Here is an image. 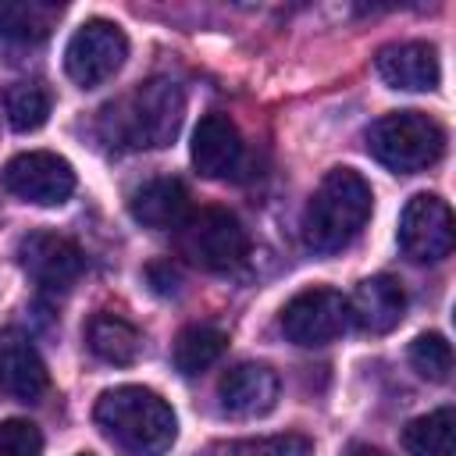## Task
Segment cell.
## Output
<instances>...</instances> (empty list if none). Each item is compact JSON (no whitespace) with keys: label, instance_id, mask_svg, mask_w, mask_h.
I'll list each match as a JSON object with an SVG mask.
<instances>
[{"label":"cell","instance_id":"8992f818","mask_svg":"<svg viewBox=\"0 0 456 456\" xmlns=\"http://www.w3.org/2000/svg\"><path fill=\"white\" fill-rule=\"evenodd\" d=\"M125 57H128V36L107 18H89L86 25L75 28V36L64 46V71L75 86L93 89L114 78Z\"/></svg>","mask_w":456,"mask_h":456},{"label":"cell","instance_id":"44dd1931","mask_svg":"<svg viewBox=\"0 0 456 456\" xmlns=\"http://www.w3.org/2000/svg\"><path fill=\"white\" fill-rule=\"evenodd\" d=\"M50 89L43 82H11L4 93V110L14 132H36L50 118Z\"/></svg>","mask_w":456,"mask_h":456},{"label":"cell","instance_id":"277c9868","mask_svg":"<svg viewBox=\"0 0 456 456\" xmlns=\"http://www.w3.org/2000/svg\"><path fill=\"white\" fill-rule=\"evenodd\" d=\"M367 150L395 175L431 167L445 150V128L424 110H392L367 128Z\"/></svg>","mask_w":456,"mask_h":456},{"label":"cell","instance_id":"5bb4252c","mask_svg":"<svg viewBox=\"0 0 456 456\" xmlns=\"http://www.w3.org/2000/svg\"><path fill=\"white\" fill-rule=\"evenodd\" d=\"M378 75L385 78V86L392 89H406V93H424L435 89L442 78L438 68V53L431 43H392L378 50Z\"/></svg>","mask_w":456,"mask_h":456},{"label":"cell","instance_id":"3957f363","mask_svg":"<svg viewBox=\"0 0 456 456\" xmlns=\"http://www.w3.org/2000/svg\"><path fill=\"white\" fill-rule=\"evenodd\" d=\"M374 207V192L363 175L353 167H335L321 178L314 196L303 207V242L314 253H338L346 249L367 224Z\"/></svg>","mask_w":456,"mask_h":456},{"label":"cell","instance_id":"7c38bea8","mask_svg":"<svg viewBox=\"0 0 456 456\" xmlns=\"http://www.w3.org/2000/svg\"><path fill=\"white\" fill-rule=\"evenodd\" d=\"M192 164L203 178H228L242 164V135L235 121L221 110L200 118L192 132Z\"/></svg>","mask_w":456,"mask_h":456},{"label":"cell","instance_id":"9a60e30c","mask_svg":"<svg viewBox=\"0 0 456 456\" xmlns=\"http://www.w3.org/2000/svg\"><path fill=\"white\" fill-rule=\"evenodd\" d=\"M403 314H406V292L388 274L363 278L356 285V292L349 296V321H356L370 335L392 331L403 321Z\"/></svg>","mask_w":456,"mask_h":456},{"label":"cell","instance_id":"7a4b0ae2","mask_svg":"<svg viewBox=\"0 0 456 456\" xmlns=\"http://www.w3.org/2000/svg\"><path fill=\"white\" fill-rule=\"evenodd\" d=\"M96 424L132 456H164L178 438L175 410L164 395L142 385H118L96 399Z\"/></svg>","mask_w":456,"mask_h":456},{"label":"cell","instance_id":"ba28073f","mask_svg":"<svg viewBox=\"0 0 456 456\" xmlns=\"http://www.w3.org/2000/svg\"><path fill=\"white\" fill-rule=\"evenodd\" d=\"M0 182L11 196L36 207H61L75 192V171L64 157L50 150H28L4 164Z\"/></svg>","mask_w":456,"mask_h":456},{"label":"cell","instance_id":"4fadbf2b","mask_svg":"<svg viewBox=\"0 0 456 456\" xmlns=\"http://www.w3.org/2000/svg\"><path fill=\"white\" fill-rule=\"evenodd\" d=\"M217 395L232 417H264L278 403V374L264 363H239L221 378Z\"/></svg>","mask_w":456,"mask_h":456},{"label":"cell","instance_id":"603a6c76","mask_svg":"<svg viewBox=\"0 0 456 456\" xmlns=\"http://www.w3.org/2000/svg\"><path fill=\"white\" fill-rule=\"evenodd\" d=\"M314 445L306 435H296V431H285V435H267V438H249V442H239L232 449V456H310Z\"/></svg>","mask_w":456,"mask_h":456},{"label":"cell","instance_id":"d4e9b609","mask_svg":"<svg viewBox=\"0 0 456 456\" xmlns=\"http://www.w3.org/2000/svg\"><path fill=\"white\" fill-rule=\"evenodd\" d=\"M146 281H150V289H153L157 296H178V289H182V274L171 267V260L150 264V267H146Z\"/></svg>","mask_w":456,"mask_h":456},{"label":"cell","instance_id":"2e32d148","mask_svg":"<svg viewBox=\"0 0 456 456\" xmlns=\"http://www.w3.org/2000/svg\"><path fill=\"white\" fill-rule=\"evenodd\" d=\"M128 210L146 228H178L189 214V192L178 178H150L132 192Z\"/></svg>","mask_w":456,"mask_h":456},{"label":"cell","instance_id":"8fae6325","mask_svg":"<svg viewBox=\"0 0 456 456\" xmlns=\"http://www.w3.org/2000/svg\"><path fill=\"white\" fill-rule=\"evenodd\" d=\"M0 388L21 403H36L50 388V374L39 349L18 328L0 331Z\"/></svg>","mask_w":456,"mask_h":456},{"label":"cell","instance_id":"d6986e66","mask_svg":"<svg viewBox=\"0 0 456 456\" xmlns=\"http://www.w3.org/2000/svg\"><path fill=\"white\" fill-rule=\"evenodd\" d=\"M403 445L410 456H452L456 449V410L442 406L435 413L413 417L403 428Z\"/></svg>","mask_w":456,"mask_h":456},{"label":"cell","instance_id":"e0dca14e","mask_svg":"<svg viewBox=\"0 0 456 456\" xmlns=\"http://www.w3.org/2000/svg\"><path fill=\"white\" fill-rule=\"evenodd\" d=\"M61 4H50V0H0V39H11V43H43L57 18H61Z\"/></svg>","mask_w":456,"mask_h":456},{"label":"cell","instance_id":"6da1fadb","mask_svg":"<svg viewBox=\"0 0 456 456\" xmlns=\"http://www.w3.org/2000/svg\"><path fill=\"white\" fill-rule=\"evenodd\" d=\"M182 114V86L171 78H150L100 110V135L118 150H160L178 135Z\"/></svg>","mask_w":456,"mask_h":456},{"label":"cell","instance_id":"7402d4cb","mask_svg":"<svg viewBox=\"0 0 456 456\" xmlns=\"http://www.w3.org/2000/svg\"><path fill=\"white\" fill-rule=\"evenodd\" d=\"M410 363L428 381H449V374H452V346L438 331L417 335L410 342Z\"/></svg>","mask_w":456,"mask_h":456},{"label":"cell","instance_id":"cb8c5ba5","mask_svg":"<svg viewBox=\"0 0 456 456\" xmlns=\"http://www.w3.org/2000/svg\"><path fill=\"white\" fill-rule=\"evenodd\" d=\"M0 456H43V435L32 420L11 417L0 424Z\"/></svg>","mask_w":456,"mask_h":456},{"label":"cell","instance_id":"ffe728a7","mask_svg":"<svg viewBox=\"0 0 456 456\" xmlns=\"http://www.w3.org/2000/svg\"><path fill=\"white\" fill-rule=\"evenodd\" d=\"M228 349V335L214 324H189L178 331L171 360L182 374H203L207 367H214L221 360V353Z\"/></svg>","mask_w":456,"mask_h":456},{"label":"cell","instance_id":"52a82bcc","mask_svg":"<svg viewBox=\"0 0 456 456\" xmlns=\"http://www.w3.org/2000/svg\"><path fill=\"white\" fill-rule=\"evenodd\" d=\"M349 328V299L338 289L314 285L296 292L281 310V331L296 346H328Z\"/></svg>","mask_w":456,"mask_h":456},{"label":"cell","instance_id":"ac0fdd59","mask_svg":"<svg viewBox=\"0 0 456 456\" xmlns=\"http://www.w3.org/2000/svg\"><path fill=\"white\" fill-rule=\"evenodd\" d=\"M86 346L93 349V356H100L103 363H132L142 349V335L135 331V324H128L125 317L118 314H93L89 324H86Z\"/></svg>","mask_w":456,"mask_h":456},{"label":"cell","instance_id":"5b68a950","mask_svg":"<svg viewBox=\"0 0 456 456\" xmlns=\"http://www.w3.org/2000/svg\"><path fill=\"white\" fill-rule=\"evenodd\" d=\"M178 249L196 267L224 274L235 271L249 253V235L242 221L224 207H200L196 214H185L178 224Z\"/></svg>","mask_w":456,"mask_h":456},{"label":"cell","instance_id":"30bf717a","mask_svg":"<svg viewBox=\"0 0 456 456\" xmlns=\"http://www.w3.org/2000/svg\"><path fill=\"white\" fill-rule=\"evenodd\" d=\"M18 264L36 285L57 292V289H71L78 281L86 256L71 239H64L57 232H28L18 242Z\"/></svg>","mask_w":456,"mask_h":456},{"label":"cell","instance_id":"484cf974","mask_svg":"<svg viewBox=\"0 0 456 456\" xmlns=\"http://www.w3.org/2000/svg\"><path fill=\"white\" fill-rule=\"evenodd\" d=\"M346 456H388V452H385V449H374V445L356 442V445H349V449H346Z\"/></svg>","mask_w":456,"mask_h":456},{"label":"cell","instance_id":"4316f807","mask_svg":"<svg viewBox=\"0 0 456 456\" xmlns=\"http://www.w3.org/2000/svg\"><path fill=\"white\" fill-rule=\"evenodd\" d=\"M78 456H93V452H78Z\"/></svg>","mask_w":456,"mask_h":456},{"label":"cell","instance_id":"9c48e42d","mask_svg":"<svg viewBox=\"0 0 456 456\" xmlns=\"http://www.w3.org/2000/svg\"><path fill=\"white\" fill-rule=\"evenodd\" d=\"M452 210L435 192H417L399 214V249L417 264H435L452 249Z\"/></svg>","mask_w":456,"mask_h":456}]
</instances>
